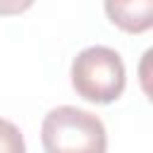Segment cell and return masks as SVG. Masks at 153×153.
I'll list each match as a JSON object with an SVG mask.
<instances>
[{
  "label": "cell",
  "instance_id": "obj_1",
  "mask_svg": "<svg viewBox=\"0 0 153 153\" xmlns=\"http://www.w3.org/2000/svg\"><path fill=\"white\" fill-rule=\"evenodd\" d=\"M41 143L45 153H105L108 134L98 115L74 105H60L43 117Z\"/></svg>",
  "mask_w": 153,
  "mask_h": 153
},
{
  "label": "cell",
  "instance_id": "obj_4",
  "mask_svg": "<svg viewBox=\"0 0 153 153\" xmlns=\"http://www.w3.org/2000/svg\"><path fill=\"white\" fill-rule=\"evenodd\" d=\"M0 153H26V143L19 127L2 117H0Z\"/></svg>",
  "mask_w": 153,
  "mask_h": 153
},
{
  "label": "cell",
  "instance_id": "obj_3",
  "mask_svg": "<svg viewBox=\"0 0 153 153\" xmlns=\"http://www.w3.org/2000/svg\"><path fill=\"white\" fill-rule=\"evenodd\" d=\"M105 12L112 24L122 26L124 31L141 33L153 24V2L139 0V2H105Z\"/></svg>",
  "mask_w": 153,
  "mask_h": 153
},
{
  "label": "cell",
  "instance_id": "obj_2",
  "mask_svg": "<svg viewBox=\"0 0 153 153\" xmlns=\"http://www.w3.org/2000/svg\"><path fill=\"white\" fill-rule=\"evenodd\" d=\"M72 86L88 100L108 105L117 100L127 84V69L122 55L108 45H88L72 60Z\"/></svg>",
  "mask_w": 153,
  "mask_h": 153
}]
</instances>
